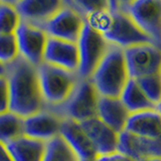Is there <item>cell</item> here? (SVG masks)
I'll return each instance as SVG.
<instances>
[{"label":"cell","instance_id":"6da1fadb","mask_svg":"<svg viewBox=\"0 0 161 161\" xmlns=\"http://www.w3.org/2000/svg\"><path fill=\"white\" fill-rule=\"evenodd\" d=\"M6 79L10 98L9 111L26 118L45 107L36 67L19 57L7 64Z\"/></svg>","mask_w":161,"mask_h":161},{"label":"cell","instance_id":"7a4b0ae2","mask_svg":"<svg viewBox=\"0 0 161 161\" xmlns=\"http://www.w3.org/2000/svg\"><path fill=\"white\" fill-rule=\"evenodd\" d=\"M90 80L101 97L120 98L130 80L124 49L110 44Z\"/></svg>","mask_w":161,"mask_h":161},{"label":"cell","instance_id":"3957f363","mask_svg":"<svg viewBox=\"0 0 161 161\" xmlns=\"http://www.w3.org/2000/svg\"><path fill=\"white\" fill-rule=\"evenodd\" d=\"M39 86L45 107H58L68 100L80 80L78 73L42 63L37 67Z\"/></svg>","mask_w":161,"mask_h":161},{"label":"cell","instance_id":"277c9868","mask_svg":"<svg viewBox=\"0 0 161 161\" xmlns=\"http://www.w3.org/2000/svg\"><path fill=\"white\" fill-rule=\"evenodd\" d=\"M99 99L100 95L92 80L90 79H80L68 100L58 107L49 109L55 111L64 119L82 123L97 117Z\"/></svg>","mask_w":161,"mask_h":161},{"label":"cell","instance_id":"5b68a950","mask_svg":"<svg viewBox=\"0 0 161 161\" xmlns=\"http://www.w3.org/2000/svg\"><path fill=\"white\" fill-rule=\"evenodd\" d=\"M80 79H91L95 69L108 52L110 44L97 30L85 23L83 31L78 40Z\"/></svg>","mask_w":161,"mask_h":161},{"label":"cell","instance_id":"8992f818","mask_svg":"<svg viewBox=\"0 0 161 161\" xmlns=\"http://www.w3.org/2000/svg\"><path fill=\"white\" fill-rule=\"evenodd\" d=\"M127 13L151 43L161 48V0L128 1Z\"/></svg>","mask_w":161,"mask_h":161},{"label":"cell","instance_id":"52a82bcc","mask_svg":"<svg viewBox=\"0 0 161 161\" xmlns=\"http://www.w3.org/2000/svg\"><path fill=\"white\" fill-rule=\"evenodd\" d=\"M85 23L82 15L64 1L62 8L43 25L42 29L48 37L77 43Z\"/></svg>","mask_w":161,"mask_h":161},{"label":"cell","instance_id":"ba28073f","mask_svg":"<svg viewBox=\"0 0 161 161\" xmlns=\"http://www.w3.org/2000/svg\"><path fill=\"white\" fill-rule=\"evenodd\" d=\"M129 77L139 80L161 74V48L152 43H143L124 49Z\"/></svg>","mask_w":161,"mask_h":161},{"label":"cell","instance_id":"9c48e42d","mask_svg":"<svg viewBox=\"0 0 161 161\" xmlns=\"http://www.w3.org/2000/svg\"><path fill=\"white\" fill-rule=\"evenodd\" d=\"M14 34L17 42L19 57L34 67H39L43 63L45 47L48 39L44 30L21 21Z\"/></svg>","mask_w":161,"mask_h":161},{"label":"cell","instance_id":"30bf717a","mask_svg":"<svg viewBox=\"0 0 161 161\" xmlns=\"http://www.w3.org/2000/svg\"><path fill=\"white\" fill-rule=\"evenodd\" d=\"M64 118L53 109L44 107L39 112L23 119L24 136L48 142L59 136Z\"/></svg>","mask_w":161,"mask_h":161},{"label":"cell","instance_id":"8fae6325","mask_svg":"<svg viewBox=\"0 0 161 161\" xmlns=\"http://www.w3.org/2000/svg\"><path fill=\"white\" fill-rule=\"evenodd\" d=\"M92 143L97 156L107 155L118 151L119 133L111 129L98 117L80 123Z\"/></svg>","mask_w":161,"mask_h":161},{"label":"cell","instance_id":"7c38bea8","mask_svg":"<svg viewBox=\"0 0 161 161\" xmlns=\"http://www.w3.org/2000/svg\"><path fill=\"white\" fill-rule=\"evenodd\" d=\"M118 151L135 161L161 157V140L142 137L123 131L119 134Z\"/></svg>","mask_w":161,"mask_h":161},{"label":"cell","instance_id":"4fadbf2b","mask_svg":"<svg viewBox=\"0 0 161 161\" xmlns=\"http://www.w3.org/2000/svg\"><path fill=\"white\" fill-rule=\"evenodd\" d=\"M60 0H21L14 1L21 21L42 28L43 25L62 8Z\"/></svg>","mask_w":161,"mask_h":161},{"label":"cell","instance_id":"5bb4252c","mask_svg":"<svg viewBox=\"0 0 161 161\" xmlns=\"http://www.w3.org/2000/svg\"><path fill=\"white\" fill-rule=\"evenodd\" d=\"M43 63L69 72L78 73V44L48 37L43 55Z\"/></svg>","mask_w":161,"mask_h":161},{"label":"cell","instance_id":"9a60e30c","mask_svg":"<svg viewBox=\"0 0 161 161\" xmlns=\"http://www.w3.org/2000/svg\"><path fill=\"white\" fill-rule=\"evenodd\" d=\"M59 136L80 160H95L97 157L92 143L80 123L69 119H64Z\"/></svg>","mask_w":161,"mask_h":161},{"label":"cell","instance_id":"2e32d148","mask_svg":"<svg viewBox=\"0 0 161 161\" xmlns=\"http://www.w3.org/2000/svg\"><path fill=\"white\" fill-rule=\"evenodd\" d=\"M125 131L137 136L161 140V113L157 109L130 114Z\"/></svg>","mask_w":161,"mask_h":161},{"label":"cell","instance_id":"e0dca14e","mask_svg":"<svg viewBox=\"0 0 161 161\" xmlns=\"http://www.w3.org/2000/svg\"><path fill=\"white\" fill-rule=\"evenodd\" d=\"M130 113L120 98L101 97L98 103L97 117L117 133L125 131Z\"/></svg>","mask_w":161,"mask_h":161},{"label":"cell","instance_id":"ac0fdd59","mask_svg":"<svg viewBox=\"0 0 161 161\" xmlns=\"http://www.w3.org/2000/svg\"><path fill=\"white\" fill-rule=\"evenodd\" d=\"M13 161H43L47 142L21 136L6 144Z\"/></svg>","mask_w":161,"mask_h":161},{"label":"cell","instance_id":"d6986e66","mask_svg":"<svg viewBox=\"0 0 161 161\" xmlns=\"http://www.w3.org/2000/svg\"><path fill=\"white\" fill-rule=\"evenodd\" d=\"M120 99L130 114L156 109L155 106L145 96L143 91L140 89L136 80L132 79H130L125 86Z\"/></svg>","mask_w":161,"mask_h":161},{"label":"cell","instance_id":"ffe728a7","mask_svg":"<svg viewBox=\"0 0 161 161\" xmlns=\"http://www.w3.org/2000/svg\"><path fill=\"white\" fill-rule=\"evenodd\" d=\"M23 119L11 111L0 114V142L6 145L23 136Z\"/></svg>","mask_w":161,"mask_h":161},{"label":"cell","instance_id":"44dd1931","mask_svg":"<svg viewBox=\"0 0 161 161\" xmlns=\"http://www.w3.org/2000/svg\"><path fill=\"white\" fill-rule=\"evenodd\" d=\"M21 18L14 1H0V34H14Z\"/></svg>","mask_w":161,"mask_h":161},{"label":"cell","instance_id":"7402d4cb","mask_svg":"<svg viewBox=\"0 0 161 161\" xmlns=\"http://www.w3.org/2000/svg\"><path fill=\"white\" fill-rule=\"evenodd\" d=\"M43 161H80V159L64 139L58 136L47 143Z\"/></svg>","mask_w":161,"mask_h":161},{"label":"cell","instance_id":"603a6c76","mask_svg":"<svg viewBox=\"0 0 161 161\" xmlns=\"http://www.w3.org/2000/svg\"><path fill=\"white\" fill-rule=\"evenodd\" d=\"M146 97L155 107L161 103V74L135 80Z\"/></svg>","mask_w":161,"mask_h":161},{"label":"cell","instance_id":"cb8c5ba5","mask_svg":"<svg viewBox=\"0 0 161 161\" xmlns=\"http://www.w3.org/2000/svg\"><path fill=\"white\" fill-rule=\"evenodd\" d=\"M19 58L15 34H0V63L9 64Z\"/></svg>","mask_w":161,"mask_h":161},{"label":"cell","instance_id":"d4e9b609","mask_svg":"<svg viewBox=\"0 0 161 161\" xmlns=\"http://www.w3.org/2000/svg\"><path fill=\"white\" fill-rule=\"evenodd\" d=\"M10 105L9 88L6 77H0V114L8 112Z\"/></svg>","mask_w":161,"mask_h":161},{"label":"cell","instance_id":"484cf974","mask_svg":"<svg viewBox=\"0 0 161 161\" xmlns=\"http://www.w3.org/2000/svg\"><path fill=\"white\" fill-rule=\"evenodd\" d=\"M95 161H135V160L130 158L129 156L117 151V152H115V153L97 156Z\"/></svg>","mask_w":161,"mask_h":161},{"label":"cell","instance_id":"4316f807","mask_svg":"<svg viewBox=\"0 0 161 161\" xmlns=\"http://www.w3.org/2000/svg\"><path fill=\"white\" fill-rule=\"evenodd\" d=\"M0 161H13L7 146L0 142Z\"/></svg>","mask_w":161,"mask_h":161},{"label":"cell","instance_id":"83f0119b","mask_svg":"<svg viewBox=\"0 0 161 161\" xmlns=\"http://www.w3.org/2000/svg\"><path fill=\"white\" fill-rule=\"evenodd\" d=\"M7 65L2 63H0V77H6Z\"/></svg>","mask_w":161,"mask_h":161},{"label":"cell","instance_id":"f1b7e54d","mask_svg":"<svg viewBox=\"0 0 161 161\" xmlns=\"http://www.w3.org/2000/svg\"><path fill=\"white\" fill-rule=\"evenodd\" d=\"M141 161H161V157H153V158H149V159H144Z\"/></svg>","mask_w":161,"mask_h":161},{"label":"cell","instance_id":"f546056e","mask_svg":"<svg viewBox=\"0 0 161 161\" xmlns=\"http://www.w3.org/2000/svg\"><path fill=\"white\" fill-rule=\"evenodd\" d=\"M156 109H157V110L159 111V112L161 113V103H160V104H159V105L157 106V107H156Z\"/></svg>","mask_w":161,"mask_h":161},{"label":"cell","instance_id":"4dcf8cb0","mask_svg":"<svg viewBox=\"0 0 161 161\" xmlns=\"http://www.w3.org/2000/svg\"><path fill=\"white\" fill-rule=\"evenodd\" d=\"M80 161H95V160H80Z\"/></svg>","mask_w":161,"mask_h":161}]
</instances>
